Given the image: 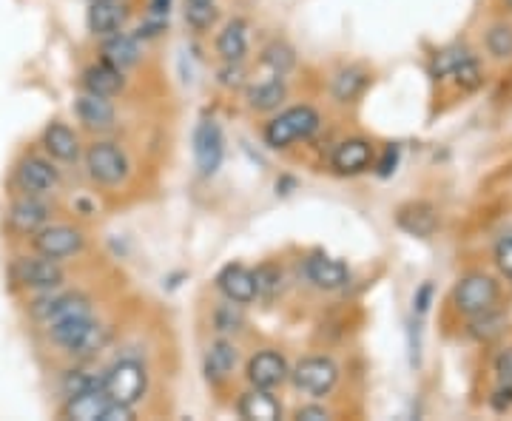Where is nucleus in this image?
Masks as SVG:
<instances>
[{
	"instance_id": "14",
	"label": "nucleus",
	"mask_w": 512,
	"mask_h": 421,
	"mask_svg": "<svg viewBox=\"0 0 512 421\" xmlns=\"http://www.w3.org/2000/svg\"><path fill=\"white\" fill-rule=\"evenodd\" d=\"M217 288H220V293L228 302L251 305L256 299L254 271H248L245 265H225L217 274Z\"/></svg>"
},
{
	"instance_id": "24",
	"label": "nucleus",
	"mask_w": 512,
	"mask_h": 421,
	"mask_svg": "<svg viewBox=\"0 0 512 421\" xmlns=\"http://www.w3.org/2000/svg\"><path fill=\"white\" fill-rule=\"evenodd\" d=\"M140 37L134 35H109L106 37V43H103V60L111 63L114 69H120V72H126L131 66H137L140 63Z\"/></svg>"
},
{
	"instance_id": "11",
	"label": "nucleus",
	"mask_w": 512,
	"mask_h": 421,
	"mask_svg": "<svg viewBox=\"0 0 512 421\" xmlns=\"http://www.w3.org/2000/svg\"><path fill=\"white\" fill-rule=\"evenodd\" d=\"M248 382L259 390H274L279 387L291 373H288V362L285 356H279L276 350H259L248 362Z\"/></svg>"
},
{
	"instance_id": "5",
	"label": "nucleus",
	"mask_w": 512,
	"mask_h": 421,
	"mask_svg": "<svg viewBox=\"0 0 512 421\" xmlns=\"http://www.w3.org/2000/svg\"><path fill=\"white\" fill-rule=\"evenodd\" d=\"M86 313H92V302L83 293H55V296H43L32 302V316L46 328L74 319V316H86Z\"/></svg>"
},
{
	"instance_id": "2",
	"label": "nucleus",
	"mask_w": 512,
	"mask_h": 421,
	"mask_svg": "<svg viewBox=\"0 0 512 421\" xmlns=\"http://www.w3.org/2000/svg\"><path fill=\"white\" fill-rule=\"evenodd\" d=\"M319 114L311 106H293L265 126V143L271 148H288L296 140H308L319 131Z\"/></svg>"
},
{
	"instance_id": "7",
	"label": "nucleus",
	"mask_w": 512,
	"mask_h": 421,
	"mask_svg": "<svg viewBox=\"0 0 512 421\" xmlns=\"http://www.w3.org/2000/svg\"><path fill=\"white\" fill-rule=\"evenodd\" d=\"M86 168L100 185H120L128 177V160L114 143H94L86 151Z\"/></svg>"
},
{
	"instance_id": "34",
	"label": "nucleus",
	"mask_w": 512,
	"mask_h": 421,
	"mask_svg": "<svg viewBox=\"0 0 512 421\" xmlns=\"http://www.w3.org/2000/svg\"><path fill=\"white\" fill-rule=\"evenodd\" d=\"M185 20H188V26H191V29L205 32V29H211V26H214V20H217V9H214V3H185Z\"/></svg>"
},
{
	"instance_id": "1",
	"label": "nucleus",
	"mask_w": 512,
	"mask_h": 421,
	"mask_svg": "<svg viewBox=\"0 0 512 421\" xmlns=\"http://www.w3.org/2000/svg\"><path fill=\"white\" fill-rule=\"evenodd\" d=\"M49 336L72 356H92L106 345V328H100V322H94L92 313L57 322L49 328Z\"/></svg>"
},
{
	"instance_id": "25",
	"label": "nucleus",
	"mask_w": 512,
	"mask_h": 421,
	"mask_svg": "<svg viewBox=\"0 0 512 421\" xmlns=\"http://www.w3.org/2000/svg\"><path fill=\"white\" fill-rule=\"evenodd\" d=\"M43 148H46L55 160H60V163H72V160H77V154H80L77 134H74L69 126H63V123L46 126V131H43Z\"/></svg>"
},
{
	"instance_id": "22",
	"label": "nucleus",
	"mask_w": 512,
	"mask_h": 421,
	"mask_svg": "<svg viewBox=\"0 0 512 421\" xmlns=\"http://www.w3.org/2000/svg\"><path fill=\"white\" fill-rule=\"evenodd\" d=\"M234 367H237V348L231 345V342H214L208 353H205V362H202V370H205V379L211 382V385H222L231 373H234Z\"/></svg>"
},
{
	"instance_id": "20",
	"label": "nucleus",
	"mask_w": 512,
	"mask_h": 421,
	"mask_svg": "<svg viewBox=\"0 0 512 421\" xmlns=\"http://www.w3.org/2000/svg\"><path fill=\"white\" fill-rule=\"evenodd\" d=\"M74 111L80 117V123L92 131H106L114 126V106L109 103V97H100V94H80Z\"/></svg>"
},
{
	"instance_id": "29",
	"label": "nucleus",
	"mask_w": 512,
	"mask_h": 421,
	"mask_svg": "<svg viewBox=\"0 0 512 421\" xmlns=\"http://www.w3.org/2000/svg\"><path fill=\"white\" fill-rule=\"evenodd\" d=\"M367 77L362 69H342V72L333 77V97L339 103H350L356 100L359 94L365 92Z\"/></svg>"
},
{
	"instance_id": "44",
	"label": "nucleus",
	"mask_w": 512,
	"mask_h": 421,
	"mask_svg": "<svg viewBox=\"0 0 512 421\" xmlns=\"http://www.w3.org/2000/svg\"><path fill=\"white\" fill-rule=\"evenodd\" d=\"M168 12H171V0H151V15L154 18L168 20Z\"/></svg>"
},
{
	"instance_id": "12",
	"label": "nucleus",
	"mask_w": 512,
	"mask_h": 421,
	"mask_svg": "<svg viewBox=\"0 0 512 421\" xmlns=\"http://www.w3.org/2000/svg\"><path fill=\"white\" fill-rule=\"evenodd\" d=\"M128 9L126 0H94L89 15H86V23H89V32L97 37H109L117 35L123 26H126Z\"/></svg>"
},
{
	"instance_id": "42",
	"label": "nucleus",
	"mask_w": 512,
	"mask_h": 421,
	"mask_svg": "<svg viewBox=\"0 0 512 421\" xmlns=\"http://www.w3.org/2000/svg\"><path fill=\"white\" fill-rule=\"evenodd\" d=\"M134 419V407H128V404H117L111 402L106 407V413H103V421H131Z\"/></svg>"
},
{
	"instance_id": "13",
	"label": "nucleus",
	"mask_w": 512,
	"mask_h": 421,
	"mask_svg": "<svg viewBox=\"0 0 512 421\" xmlns=\"http://www.w3.org/2000/svg\"><path fill=\"white\" fill-rule=\"evenodd\" d=\"M305 276L322 291H339V288L348 285L350 271L348 265L339 262V259L325 257V254H313V257L305 259Z\"/></svg>"
},
{
	"instance_id": "26",
	"label": "nucleus",
	"mask_w": 512,
	"mask_h": 421,
	"mask_svg": "<svg viewBox=\"0 0 512 421\" xmlns=\"http://www.w3.org/2000/svg\"><path fill=\"white\" fill-rule=\"evenodd\" d=\"M217 52L225 63H242L248 52V23L242 18H234L217 37Z\"/></svg>"
},
{
	"instance_id": "18",
	"label": "nucleus",
	"mask_w": 512,
	"mask_h": 421,
	"mask_svg": "<svg viewBox=\"0 0 512 421\" xmlns=\"http://www.w3.org/2000/svg\"><path fill=\"white\" fill-rule=\"evenodd\" d=\"M109 404V393L103 387H92L77 396H69V402L63 404V416L77 421H103V413Z\"/></svg>"
},
{
	"instance_id": "45",
	"label": "nucleus",
	"mask_w": 512,
	"mask_h": 421,
	"mask_svg": "<svg viewBox=\"0 0 512 421\" xmlns=\"http://www.w3.org/2000/svg\"><path fill=\"white\" fill-rule=\"evenodd\" d=\"M185 3H214V0H185Z\"/></svg>"
},
{
	"instance_id": "16",
	"label": "nucleus",
	"mask_w": 512,
	"mask_h": 421,
	"mask_svg": "<svg viewBox=\"0 0 512 421\" xmlns=\"http://www.w3.org/2000/svg\"><path fill=\"white\" fill-rule=\"evenodd\" d=\"M46 222H49V205L32 194L15 200L9 208V225L20 234H37Z\"/></svg>"
},
{
	"instance_id": "33",
	"label": "nucleus",
	"mask_w": 512,
	"mask_h": 421,
	"mask_svg": "<svg viewBox=\"0 0 512 421\" xmlns=\"http://www.w3.org/2000/svg\"><path fill=\"white\" fill-rule=\"evenodd\" d=\"M464 57H470V52H467L464 46H450V49H444V52H439V55L433 57L430 74H433L436 80H441V77H450V74H453V69H456Z\"/></svg>"
},
{
	"instance_id": "28",
	"label": "nucleus",
	"mask_w": 512,
	"mask_h": 421,
	"mask_svg": "<svg viewBox=\"0 0 512 421\" xmlns=\"http://www.w3.org/2000/svg\"><path fill=\"white\" fill-rule=\"evenodd\" d=\"M285 83L274 77V80H265V83H256L254 89L248 92V103L256 111H274L279 109V103L285 100Z\"/></svg>"
},
{
	"instance_id": "41",
	"label": "nucleus",
	"mask_w": 512,
	"mask_h": 421,
	"mask_svg": "<svg viewBox=\"0 0 512 421\" xmlns=\"http://www.w3.org/2000/svg\"><path fill=\"white\" fill-rule=\"evenodd\" d=\"M430 302H433V285L424 282L419 291H416V299H413V311H416V316H424V313L430 311Z\"/></svg>"
},
{
	"instance_id": "19",
	"label": "nucleus",
	"mask_w": 512,
	"mask_h": 421,
	"mask_svg": "<svg viewBox=\"0 0 512 421\" xmlns=\"http://www.w3.org/2000/svg\"><path fill=\"white\" fill-rule=\"evenodd\" d=\"M330 163H333V168H336L339 174H348V177L362 174V171H367L370 163H373V146H370L367 140H359V137H356V140H345V143L336 146Z\"/></svg>"
},
{
	"instance_id": "32",
	"label": "nucleus",
	"mask_w": 512,
	"mask_h": 421,
	"mask_svg": "<svg viewBox=\"0 0 512 421\" xmlns=\"http://www.w3.org/2000/svg\"><path fill=\"white\" fill-rule=\"evenodd\" d=\"M487 49L490 55L498 60H507L512 57V26L510 23H495L493 29L487 32Z\"/></svg>"
},
{
	"instance_id": "23",
	"label": "nucleus",
	"mask_w": 512,
	"mask_h": 421,
	"mask_svg": "<svg viewBox=\"0 0 512 421\" xmlns=\"http://www.w3.org/2000/svg\"><path fill=\"white\" fill-rule=\"evenodd\" d=\"M126 86V77L120 69H114L111 63H94L83 72V89L92 94H100V97H114V94L123 92Z\"/></svg>"
},
{
	"instance_id": "10",
	"label": "nucleus",
	"mask_w": 512,
	"mask_h": 421,
	"mask_svg": "<svg viewBox=\"0 0 512 421\" xmlns=\"http://www.w3.org/2000/svg\"><path fill=\"white\" fill-rule=\"evenodd\" d=\"M12 279L23 288H32V291H52L63 282V268L57 265V259L40 254V259H20V262H15Z\"/></svg>"
},
{
	"instance_id": "3",
	"label": "nucleus",
	"mask_w": 512,
	"mask_h": 421,
	"mask_svg": "<svg viewBox=\"0 0 512 421\" xmlns=\"http://www.w3.org/2000/svg\"><path fill=\"white\" fill-rule=\"evenodd\" d=\"M146 387V367L140 365V362H134V359H120V362H114V365L109 367V373L103 376V390L109 393L111 402L128 404V407H134V404L146 396Z\"/></svg>"
},
{
	"instance_id": "37",
	"label": "nucleus",
	"mask_w": 512,
	"mask_h": 421,
	"mask_svg": "<svg viewBox=\"0 0 512 421\" xmlns=\"http://www.w3.org/2000/svg\"><path fill=\"white\" fill-rule=\"evenodd\" d=\"M92 387H103V379H94V376L83 373V370H72V373H66V379H63L66 396H77V393L92 390Z\"/></svg>"
},
{
	"instance_id": "6",
	"label": "nucleus",
	"mask_w": 512,
	"mask_h": 421,
	"mask_svg": "<svg viewBox=\"0 0 512 421\" xmlns=\"http://www.w3.org/2000/svg\"><path fill=\"white\" fill-rule=\"evenodd\" d=\"M293 385L311 396H328L339 382V367L330 362L328 356H308L291 373Z\"/></svg>"
},
{
	"instance_id": "38",
	"label": "nucleus",
	"mask_w": 512,
	"mask_h": 421,
	"mask_svg": "<svg viewBox=\"0 0 512 421\" xmlns=\"http://www.w3.org/2000/svg\"><path fill=\"white\" fill-rule=\"evenodd\" d=\"M495 265H498V271L507 276V279H512V237L498 242V248H495Z\"/></svg>"
},
{
	"instance_id": "36",
	"label": "nucleus",
	"mask_w": 512,
	"mask_h": 421,
	"mask_svg": "<svg viewBox=\"0 0 512 421\" xmlns=\"http://www.w3.org/2000/svg\"><path fill=\"white\" fill-rule=\"evenodd\" d=\"M256 279V296H274L279 291V282H282V274H279V268L274 265H262V268H256L254 271Z\"/></svg>"
},
{
	"instance_id": "9",
	"label": "nucleus",
	"mask_w": 512,
	"mask_h": 421,
	"mask_svg": "<svg viewBox=\"0 0 512 421\" xmlns=\"http://www.w3.org/2000/svg\"><path fill=\"white\" fill-rule=\"evenodd\" d=\"M83 242V234L72 225H43L35 234V251L49 259H66L83 251Z\"/></svg>"
},
{
	"instance_id": "43",
	"label": "nucleus",
	"mask_w": 512,
	"mask_h": 421,
	"mask_svg": "<svg viewBox=\"0 0 512 421\" xmlns=\"http://www.w3.org/2000/svg\"><path fill=\"white\" fill-rule=\"evenodd\" d=\"M296 419L299 421H325L328 419V410H325V407H302V410L296 413Z\"/></svg>"
},
{
	"instance_id": "15",
	"label": "nucleus",
	"mask_w": 512,
	"mask_h": 421,
	"mask_svg": "<svg viewBox=\"0 0 512 421\" xmlns=\"http://www.w3.org/2000/svg\"><path fill=\"white\" fill-rule=\"evenodd\" d=\"M18 185L32 197H43V194L55 191L57 168L52 163H46L43 157H26L18 165Z\"/></svg>"
},
{
	"instance_id": "17",
	"label": "nucleus",
	"mask_w": 512,
	"mask_h": 421,
	"mask_svg": "<svg viewBox=\"0 0 512 421\" xmlns=\"http://www.w3.org/2000/svg\"><path fill=\"white\" fill-rule=\"evenodd\" d=\"M396 222H399V228L407 231L410 237L424 239L439 228V214H436V208L430 202H407V205L399 208Z\"/></svg>"
},
{
	"instance_id": "30",
	"label": "nucleus",
	"mask_w": 512,
	"mask_h": 421,
	"mask_svg": "<svg viewBox=\"0 0 512 421\" xmlns=\"http://www.w3.org/2000/svg\"><path fill=\"white\" fill-rule=\"evenodd\" d=\"M450 77H453V83H456L461 92H478L481 83H484V69H481V63H478L476 57L470 55L458 63Z\"/></svg>"
},
{
	"instance_id": "4",
	"label": "nucleus",
	"mask_w": 512,
	"mask_h": 421,
	"mask_svg": "<svg viewBox=\"0 0 512 421\" xmlns=\"http://www.w3.org/2000/svg\"><path fill=\"white\" fill-rule=\"evenodd\" d=\"M498 302V282L487 274H470L464 276L453 291V305L464 316H476L495 308Z\"/></svg>"
},
{
	"instance_id": "27",
	"label": "nucleus",
	"mask_w": 512,
	"mask_h": 421,
	"mask_svg": "<svg viewBox=\"0 0 512 421\" xmlns=\"http://www.w3.org/2000/svg\"><path fill=\"white\" fill-rule=\"evenodd\" d=\"M504 328H507V316L498 311H484V313H476L473 316V322H470V328H467V333L476 339V342H484V345H490V342H495L501 333H504Z\"/></svg>"
},
{
	"instance_id": "40",
	"label": "nucleus",
	"mask_w": 512,
	"mask_h": 421,
	"mask_svg": "<svg viewBox=\"0 0 512 421\" xmlns=\"http://www.w3.org/2000/svg\"><path fill=\"white\" fill-rule=\"evenodd\" d=\"M396 165H399V146H387L384 148L382 160L376 163V174L379 177H390L396 171Z\"/></svg>"
},
{
	"instance_id": "35",
	"label": "nucleus",
	"mask_w": 512,
	"mask_h": 421,
	"mask_svg": "<svg viewBox=\"0 0 512 421\" xmlns=\"http://www.w3.org/2000/svg\"><path fill=\"white\" fill-rule=\"evenodd\" d=\"M242 311H239L237 302H231V305H222V308H217V313H214V328L220 330V333H234V330L242 328Z\"/></svg>"
},
{
	"instance_id": "8",
	"label": "nucleus",
	"mask_w": 512,
	"mask_h": 421,
	"mask_svg": "<svg viewBox=\"0 0 512 421\" xmlns=\"http://www.w3.org/2000/svg\"><path fill=\"white\" fill-rule=\"evenodd\" d=\"M225 157V137L214 120H202L194 131V160L202 177H214Z\"/></svg>"
},
{
	"instance_id": "39",
	"label": "nucleus",
	"mask_w": 512,
	"mask_h": 421,
	"mask_svg": "<svg viewBox=\"0 0 512 421\" xmlns=\"http://www.w3.org/2000/svg\"><path fill=\"white\" fill-rule=\"evenodd\" d=\"M495 376H498V385L512 387V348H507L495 359Z\"/></svg>"
},
{
	"instance_id": "31",
	"label": "nucleus",
	"mask_w": 512,
	"mask_h": 421,
	"mask_svg": "<svg viewBox=\"0 0 512 421\" xmlns=\"http://www.w3.org/2000/svg\"><path fill=\"white\" fill-rule=\"evenodd\" d=\"M262 63L276 74V77H282V74H288L293 69V63H296V55H293V49L288 43H271V46H265V52H262Z\"/></svg>"
},
{
	"instance_id": "21",
	"label": "nucleus",
	"mask_w": 512,
	"mask_h": 421,
	"mask_svg": "<svg viewBox=\"0 0 512 421\" xmlns=\"http://www.w3.org/2000/svg\"><path fill=\"white\" fill-rule=\"evenodd\" d=\"M237 413L239 419L245 421H276L282 419V404L271 396V390L254 387V390H248V393L239 396Z\"/></svg>"
}]
</instances>
